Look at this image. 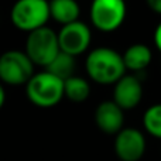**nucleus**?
<instances>
[{
  "instance_id": "obj_1",
  "label": "nucleus",
  "mask_w": 161,
  "mask_h": 161,
  "mask_svg": "<svg viewBox=\"0 0 161 161\" xmlns=\"http://www.w3.org/2000/svg\"><path fill=\"white\" fill-rule=\"evenodd\" d=\"M88 76L99 85H113L126 74L122 54L109 47H97L86 55Z\"/></svg>"
},
{
  "instance_id": "obj_2",
  "label": "nucleus",
  "mask_w": 161,
  "mask_h": 161,
  "mask_svg": "<svg viewBox=\"0 0 161 161\" xmlns=\"http://www.w3.org/2000/svg\"><path fill=\"white\" fill-rule=\"evenodd\" d=\"M25 95L37 108H54L64 99V80L45 69L33 74L25 83Z\"/></svg>"
},
{
  "instance_id": "obj_3",
  "label": "nucleus",
  "mask_w": 161,
  "mask_h": 161,
  "mask_svg": "<svg viewBox=\"0 0 161 161\" xmlns=\"http://www.w3.org/2000/svg\"><path fill=\"white\" fill-rule=\"evenodd\" d=\"M10 20L16 28L27 33L44 27L50 20L48 0H17L11 7Z\"/></svg>"
},
{
  "instance_id": "obj_4",
  "label": "nucleus",
  "mask_w": 161,
  "mask_h": 161,
  "mask_svg": "<svg viewBox=\"0 0 161 161\" xmlns=\"http://www.w3.org/2000/svg\"><path fill=\"white\" fill-rule=\"evenodd\" d=\"M24 53L34 65L47 68L59 53L57 33L47 25L28 33Z\"/></svg>"
},
{
  "instance_id": "obj_5",
  "label": "nucleus",
  "mask_w": 161,
  "mask_h": 161,
  "mask_svg": "<svg viewBox=\"0 0 161 161\" xmlns=\"http://www.w3.org/2000/svg\"><path fill=\"white\" fill-rule=\"evenodd\" d=\"M127 7L125 0H92L89 19L96 30L112 33L122 27L126 20Z\"/></svg>"
},
{
  "instance_id": "obj_6",
  "label": "nucleus",
  "mask_w": 161,
  "mask_h": 161,
  "mask_svg": "<svg viewBox=\"0 0 161 161\" xmlns=\"http://www.w3.org/2000/svg\"><path fill=\"white\" fill-rule=\"evenodd\" d=\"M34 74V64L24 51L10 50L0 55V80L11 86L25 85Z\"/></svg>"
},
{
  "instance_id": "obj_7",
  "label": "nucleus",
  "mask_w": 161,
  "mask_h": 161,
  "mask_svg": "<svg viewBox=\"0 0 161 161\" xmlns=\"http://www.w3.org/2000/svg\"><path fill=\"white\" fill-rule=\"evenodd\" d=\"M57 38L61 53L78 57L89 48L92 41V33L88 24L76 20L69 24L61 25V30L57 33Z\"/></svg>"
},
{
  "instance_id": "obj_8",
  "label": "nucleus",
  "mask_w": 161,
  "mask_h": 161,
  "mask_svg": "<svg viewBox=\"0 0 161 161\" xmlns=\"http://www.w3.org/2000/svg\"><path fill=\"white\" fill-rule=\"evenodd\" d=\"M114 154L120 161H140L147 148V142L142 130L136 127H123L114 134Z\"/></svg>"
},
{
  "instance_id": "obj_9",
  "label": "nucleus",
  "mask_w": 161,
  "mask_h": 161,
  "mask_svg": "<svg viewBox=\"0 0 161 161\" xmlns=\"http://www.w3.org/2000/svg\"><path fill=\"white\" fill-rule=\"evenodd\" d=\"M143 99V85L140 79L134 75L122 76L113 83V102L122 110H131L137 108Z\"/></svg>"
},
{
  "instance_id": "obj_10",
  "label": "nucleus",
  "mask_w": 161,
  "mask_h": 161,
  "mask_svg": "<svg viewBox=\"0 0 161 161\" xmlns=\"http://www.w3.org/2000/svg\"><path fill=\"white\" fill-rule=\"evenodd\" d=\"M95 123L103 133L116 134L125 126V110L113 100H103L95 109Z\"/></svg>"
},
{
  "instance_id": "obj_11",
  "label": "nucleus",
  "mask_w": 161,
  "mask_h": 161,
  "mask_svg": "<svg viewBox=\"0 0 161 161\" xmlns=\"http://www.w3.org/2000/svg\"><path fill=\"white\" fill-rule=\"evenodd\" d=\"M122 59L126 71L129 69L131 72H142L151 64L153 53H151L148 45L137 42V44L130 45L122 54Z\"/></svg>"
},
{
  "instance_id": "obj_12",
  "label": "nucleus",
  "mask_w": 161,
  "mask_h": 161,
  "mask_svg": "<svg viewBox=\"0 0 161 161\" xmlns=\"http://www.w3.org/2000/svg\"><path fill=\"white\" fill-rule=\"evenodd\" d=\"M50 19L65 25L79 20L80 7L76 0H48Z\"/></svg>"
},
{
  "instance_id": "obj_13",
  "label": "nucleus",
  "mask_w": 161,
  "mask_h": 161,
  "mask_svg": "<svg viewBox=\"0 0 161 161\" xmlns=\"http://www.w3.org/2000/svg\"><path fill=\"white\" fill-rule=\"evenodd\" d=\"M91 95V85L82 76L72 75L64 80V97L74 103H82Z\"/></svg>"
},
{
  "instance_id": "obj_14",
  "label": "nucleus",
  "mask_w": 161,
  "mask_h": 161,
  "mask_svg": "<svg viewBox=\"0 0 161 161\" xmlns=\"http://www.w3.org/2000/svg\"><path fill=\"white\" fill-rule=\"evenodd\" d=\"M75 65H76L75 57L68 55V54L59 51L55 58L48 64L45 71H48L50 74L55 75L57 78L65 80L74 75V72H75Z\"/></svg>"
},
{
  "instance_id": "obj_15",
  "label": "nucleus",
  "mask_w": 161,
  "mask_h": 161,
  "mask_svg": "<svg viewBox=\"0 0 161 161\" xmlns=\"http://www.w3.org/2000/svg\"><path fill=\"white\" fill-rule=\"evenodd\" d=\"M143 126L150 136L161 140V103L150 106L143 114Z\"/></svg>"
},
{
  "instance_id": "obj_16",
  "label": "nucleus",
  "mask_w": 161,
  "mask_h": 161,
  "mask_svg": "<svg viewBox=\"0 0 161 161\" xmlns=\"http://www.w3.org/2000/svg\"><path fill=\"white\" fill-rule=\"evenodd\" d=\"M146 3H147V6L150 7L151 11L161 16V0H146Z\"/></svg>"
},
{
  "instance_id": "obj_17",
  "label": "nucleus",
  "mask_w": 161,
  "mask_h": 161,
  "mask_svg": "<svg viewBox=\"0 0 161 161\" xmlns=\"http://www.w3.org/2000/svg\"><path fill=\"white\" fill-rule=\"evenodd\" d=\"M154 44H156L157 50L161 53V23L156 27V31H154Z\"/></svg>"
},
{
  "instance_id": "obj_18",
  "label": "nucleus",
  "mask_w": 161,
  "mask_h": 161,
  "mask_svg": "<svg viewBox=\"0 0 161 161\" xmlns=\"http://www.w3.org/2000/svg\"><path fill=\"white\" fill-rule=\"evenodd\" d=\"M4 102H6V92H4V88H3V85L0 83V109L3 108Z\"/></svg>"
}]
</instances>
